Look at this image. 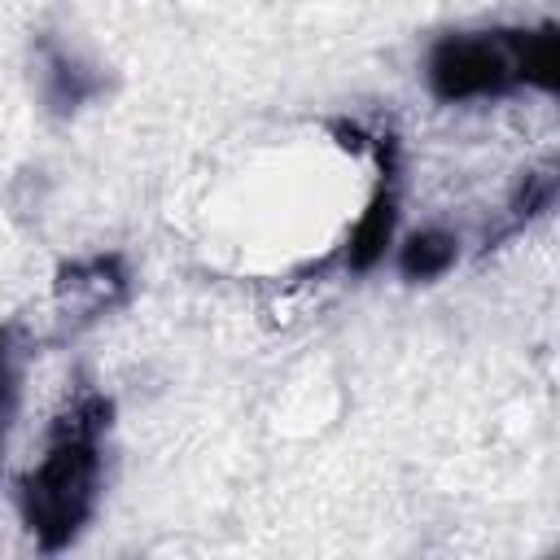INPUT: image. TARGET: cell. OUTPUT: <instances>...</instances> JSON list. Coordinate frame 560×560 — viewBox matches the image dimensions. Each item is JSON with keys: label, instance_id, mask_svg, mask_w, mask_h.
<instances>
[{"label": "cell", "instance_id": "7", "mask_svg": "<svg viewBox=\"0 0 560 560\" xmlns=\"http://www.w3.org/2000/svg\"><path fill=\"white\" fill-rule=\"evenodd\" d=\"M455 258H459V236L451 228L429 223V228H420L402 241L398 271H402V280H438L455 267Z\"/></svg>", "mask_w": 560, "mask_h": 560}, {"label": "cell", "instance_id": "5", "mask_svg": "<svg viewBox=\"0 0 560 560\" xmlns=\"http://www.w3.org/2000/svg\"><path fill=\"white\" fill-rule=\"evenodd\" d=\"M35 48H39V92H44V105L52 114H74L105 92V74L92 70L88 61H79L57 39L44 35Z\"/></svg>", "mask_w": 560, "mask_h": 560}, {"label": "cell", "instance_id": "6", "mask_svg": "<svg viewBox=\"0 0 560 560\" xmlns=\"http://www.w3.org/2000/svg\"><path fill=\"white\" fill-rule=\"evenodd\" d=\"M551 201H556V162L547 158V162H538L534 171L521 175V184L512 188V197H508V206H503V219H499L494 228H486L481 249H494V245H503L508 236L525 232L538 214L551 210Z\"/></svg>", "mask_w": 560, "mask_h": 560}, {"label": "cell", "instance_id": "2", "mask_svg": "<svg viewBox=\"0 0 560 560\" xmlns=\"http://www.w3.org/2000/svg\"><path fill=\"white\" fill-rule=\"evenodd\" d=\"M560 83V26H477L446 31L424 52V88L442 105L503 101L516 92L551 96Z\"/></svg>", "mask_w": 560, "mask_h": 560}, {"label": "cell", "instance_id": "1", "mask_svg": "<svg viewBox=\"0 0 560 560\" xmlns=\"http://www.w3.org/2000/svg\"><path fill=\"white\" fill-rule=\"evenodd\" d=\"M109 429H114V398L88 376H79L61 398V407L52 411L35 464H26L13 486L18 521L39 551L57 556L74 547L92 525L105 486Z\"/></svg>", "mask_w": 560, "mask_h": 560}, {"label": "cell", "instance_id": "4", "mask_svg": "<svg viewBox=\"0 0 560 560\" xmlns=\"http://www.w3.org/2000/svg\"><path fill=\"white\" fill-rule=\"evenodd\" d=\"M52 293H57V306L66 319L92 324L131 298V267L118 249H101V254H88V258L57 267Z\"/></svg>", "mask_w": 560, "mask_h": 560}, {"label": "cell", "instance_id": "3", "mask_svg": "<svg viewBox=\"0 0 560 560\" xmlns=\"http://www.w3.org/2000/svg\"><path fill=\"white\" fill-rule=\"evenodd\" d=\"M368 153L376 158V184H372L368 206L359 210L346 254H341L350 276H363L385 258V249L394 241V223H398V140H394V131H368Z\"/></svg>", "mask_w": 560, "mask_h": 560}, {"label": "cell", "instance_id": "8", "mask_svg": "<svg viewBox=\"0 0 560 560\" xmlns=\"http://www.w3.org/2000/svg\"><path fill=\"white\" fill-rule=\"evenodd\" d=\"M13 411H18V350H13L9 328H0V451L13 424Z\"/></svg>", "mask_w": 560, "mask_h": 560}]
</instances>
